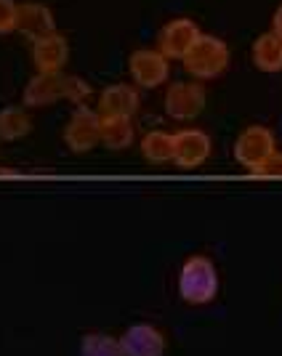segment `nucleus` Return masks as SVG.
<instances>
[{
    "label": "nucleus",
    "instance_id": "f257e3e1",
    "mask_svg": "<svg viewBox=\"0 0 282 356\" xmlns=\"http://www.w3.org/2000/svg\"><path fill=\"white\" fill-rule=\"evenodd\" d=\"M219 293V271L208 255H189L178 271V296L192 306H205Z\"/></svg>",
    "mask_w": 282,
    "mask_h": 356
},
{
    "label": "nucleus",
    "instance_id": "f03ea898",
    "mask_svg": "<svg viewBox=\"0 0 282 356\" xmlns=\"http://www.w3.org/2000/svg\"><path fill=\"white\" fill-rule=\"evenodd\" d=\"M184 64L197 80H213L229 67V48L216 35H200L184 56Z\"/></svg>",
    "mask_w": 282,
    "mask_h": 356
},
{
    "label": "nucleus",
    "instance_id": "7ed1b4c3",
    "mask_svg": "<svg viewBox=\"0 0 282 356\" xmlns=\"http://www.w3.org/2000/svg\"><path fill=\"white\" fill-rule=\"evenodd\" d=\"M277 154V144H274V134L264 128V125H251L237 136L235 141V160H237L245 170L258 173L264 165Z\"/></svg>",
    "mask_w": 282,
    "mask_h": 356
},
{
    "label": "nucleus",
    "instance_id": "20e7f679",
    "mask_svg": "<svg viewBox=\"0 0 282 356\" xmlns=\"http://www.w3.org/2000/svg\"><path fill=\"white\" fill-rule=\"evenodd\" d=\"M205 106V90L197 83H173L165 93V112L176 122H192Z\"/></svg>",
    "mask_w": 282,
    "mask_h": 356
},
{
    "label": "nucleus",
    "instance_id": "39448f33",
    "mask_svg": "<svg viewBox=\"0 0 282 356\" xmlns=\"http://www.w3.org/2000/svg\"><path fill=\"white\" fill-rule=\"evenodd\" d=\"M210 138L200 128H181L173 134V163L184 170L200 168L210 157Z\"/></svg>",
    "mask_w": 282,
    "mask_h": 356
},
{
    "label": "nucleus",
    "instance_id": "423d86ee",
    "mask_svg": "<svg viewBox=\"0 0 282 356\" xmlns=\"http://www.w3.org/2000/svg\"><path fill=\"white\" fill-rule=\"evenodd\" d=\"M128 72L139 88H157L168 80V59L155 48L134 51L128 59Z\"/></svg>",
    "mask_w": 282,
    "mask_h": 356
},
{
    "label": "nucleus",
    "instance_id": "0eeeda50",
    "mask_svg": "<svg viewBox=\"0 0 282 356\" xmlns=\"http://www.w3.org/2000/svg\"><path fill=\"white\" fill-rule=\"evenodd\" d=\"M99 125H102V115L91 112L86 106H77L70 122L64 125V141L72 152H91L102 141V134H99Z\"/></svg>",
    "mask_w": 282,
    "mask_h": 356
},
{
    "label": "nucleus",
    "instance_id": "6e6552de",
    "mask_svg": "<svg viewBox=\"0 0 282 356\" xmlns=\"http://www.w3.org/2000/svg\"><path fill=\"white\" fill-rule=\"evenodd\" d=\"M200 35L203 32H200V27L194 24L192 19H184V16L171 19L163 27V32H160V54L165 59L184 61V56L189 54V48L197 43Z\"/></svg>",
    "mask_w": 282,
    "mask_h": 356
},
{
    "label": "nucleus",
    "instance_id": "1a4fd4ad",
    "mask_svg": "<svg viewBox=\"0 0 282 356\" xmlns=\"http://www.w3.org/2000/svg\"><path fill=\"white\" fill-rule=\"evenodd\" d=\"M120 346L125 356H163L165 335L149 322H136L123 332Z\"/></svg>",
    "mask_w": 282,
    "mask_h": 356
},
{
    "label": "nucleus",
    "instance_id": "9d476101",
    "mask_svg": "<svg viewBox=\"0 0 282 356\" xmlns=\"http://www.w3.org/2000/svg\"><path fill=\"white\" fill-rule=\"evenodd\" d=\"M16 32L30 38L32 43L35 40H43L48 35L56 32V22H54V14L45 3H38V0H27V3H19V19H16Z\"/></svg>",
    "mask_w": 282,
    "mask_h": 356
},
{
    "label": "nucleus",
    "instance_id": "9b49d317",
    "mask_svg": "<svg viewBox=\"0 0 282 356\" xmlns=\"http://www.w3.org/2000/svg\"><path fill=\"white\" fill-rule=\"evenodd\" d=\"M64 99V74L61 72H38L24 86V104L48 106Z\"/></svg>",
    "mask_w": 282,
    "mask_h": 356
},
{
    "label": "nucleus",
    "instance_id": "f8f14e48",
    "mask_svg": "<svg viewBox=\"0 0 282 356\" xmlns=\"http://www.w3.org/2000/svg\"><path fill=\"white\" fill-rule=\"evenodd\" d=\"M67 59H70V43L59 32L32 43V61L40 67V72H61Z\"/></svg>",
    "mask_w": 282,
    "mask_h": 356
},
{
    "label": "nucleus",
    "instance_id": "ddd939ff",
    "mask_svg": "<svg viewBox=\"0 0 282 356\" xmlns=\"http://www.w3.org/2000/svg\"><path fill=\"white\" fill-rule=\"evenodd\" d=\"M102 115L107 118H131L139 106V90L128 83H109L102 90Z\"/></svg>",
    "mask_w": 282,
    "mask_h": 356
},
{
    "label": "nucleus",
    "instance_id": "4468645a",
    "mask_svg": "<svg viewBox=\"0 0 282 356\" xmlns=\"http://www.w3.org/2000/svg\"><path fill=\"white\" fill-rule=\"evenodd\" d=\"M253 61L264 72L282 70V38L277 32H264L253 43Z\"/></svg>",
    "mask_w": 282,
    "mask_h": 356
},
{
    "label": "nucleus",
    "instance_id": "2eb2a0df",
    "mask_svg": "<svg viewBox=\"0 0 282 356\" xmlns=\"http://www.w3.org/2000/svg\"><path fill=\"white\" fill-rule=\"evenodd\" d=\"M32 120L27 109L19 104H6L0 109V141H22L30 134Z\"/></svg>",
    "mask_w": 282,
    "mask_h": 356
},
{
    "label": "nucleus",
    "instance_id": "dca6fc26",
    "mask_svg": "<svg viewBox=\"0 0 282 356\" xmlns=\"http://www.w3.org/2000/svg\"><path fill=\"white\" fill-rule=\"evenodd\" d=\"M141 152L147 157V163L152 165H168L173 163V134L163 131V128H155L144 134L141 138Z\"/></svg>",
    "mask_w": 282,
    "mask_h": 356
},
{
    "label": "nucleus",
    "instance_id": "f3484780",
    "mask_svg": "<svg viewBox=\"0 0 282 356\" xmlns=\"http://www.w3.org/2000/svg\"><path fill=\"white\" fill-rule=\"evenodd\" d=\"M99 134H102V144L107 149H125L134 141V122H131V118H107V115H102Z\"/></svg>",
    "mask_w": 282,
    "mask_h": 356
},
{
    "label": "nucleus",
    "instance_id": "a211bd4d",
    "mask_svg": "<svg viewBox=\"0 0 282 356\" xmlns=\"http://www.w3.org/2000/svg\"><path fill=\"white\" fill-rule=\"evenodd\" d=\"M80 356H125L120 338L107 332H88L80 341Z\"/></svg>",
    "mask_w": 282,
    "mask_h": 356
},
{
    "label": "nucleus",
    "instance_id": "6ab92c4d",
    "mask_svg": "<svg viewBox=\"0 0 282 356\" xmlns=\"http://www.w3.org/2000/svg\"><path fill=\"white\" fill-rule=\"evenodd\" d=\"M91 83L80 74H72V77H64V99L72 102L75 106H86L91 99Z\"/></svg>",
    "mask_w": 282,
    "mask_h": 356
},
{
    "label": "nucleus",
    "instance_id": "aec40b11",
    "mask_svg": "<svg viewBox=\"0 0 282 356\" xmlns=\"http://www.w3.org/2000/svg\"><path fill=\"white\" fill-rule=\"evenodd\" d=\"M16 19H19V3L16 0H0V35L16 32Z\"/></svg>",
    "mask_w": 282,
    "mask_h": 356
},
{
    "label": "nucleus",
    "instance_id": "412c9836",
    "mask_svg": "<svg viewBox=\"0 0 282 356\" xmlns=\"http://www.w3.org/2000/svg\"><path fill=\"white\" fill-rule=\"evenodd\" d=\"M256 176L280 178L282 176V154H280V152H277V154H274V157H272V160H269V163L264 165V168H261V170H258Z\"/></svg>",
    "mask_w": 282,
    "mask_h": 356
},
{
    "label": "nucleus",
    "instance_id": "4be33fe9",
    "mask_svg": "<svg viewBox=\"0 0 282 356\" xmlns=\"http://www.w3.org/2000/svg\"><path fill=\"white\" fill-rule=\"evenodd\" d=\"M272 27H274L272 32H277V35L282 38V3L277 6V11H274V19H272Z\"/></svg>",
    "mask_w": 282,
    "mask_h": 356
}]
</instances>
